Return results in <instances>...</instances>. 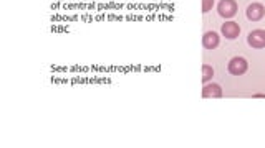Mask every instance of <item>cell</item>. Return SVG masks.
<instances>
[{"label": "cell", "mask_w": 265, "mask_h": 148, "mask_svg": "<svg viewBox=\"0 0 265 148\" xmlns=\"http://www.w3.org/2000/svg\"><path fill=\"white\" fill-rule=\"evenodd\" d=\"M239 7L236 0H220L219 5H217V12H219L220 17L224 18H232L234 15L237 14Z\"/></svg>", "instance_id": "obj_1"}, {"label": "cell", "mask_w": 265, "mask_h": 148, "mask_svg": "<svg viewBox=\"0 0 265 148\" xmlns=\"http://www.w3.org/2000/svg\"><path fill=\"white\" fill-rule=\"evenodd\" d=\"M227 69H229V73L232 74V76H242L244 73H247V69H249V64H247V61L244 58L237 56V58H232V59L229 61Z\"/></svg>", "instance_id": "obj_2"}, {"label": "cell", "mask_w": 265, "mask_h": 148, "mask_svg": "<svg viewBox=\"0 0 265 148\" xmlns=\"http://www.w3.org/2000/svg\"><path fill=\"white\" fill-rule=\"evenodd\" d=\"M247 43L252 46V48H265V30H255V32L249 33L247 37Z\"/></svg>", "instance_id": "obj_3"}, {"label": "cell", "mask_w": 265, "mask_h": 148, "mask_svg": "<svg viewBox=\"0 0 265 148\" xmlns=\"http://www.w3.org/2000/svg\"><path fill=\"white\" fill-rule=\"evenodd\" d=\"M264 15H265V8H264L262 3L254 2V3H250V5L247 7V18H249V20L259 21V20L264 18Z\"/></svg>", "instance_id": "obj_4"}, {"label": "cell", "mask_w": 265, "mask_h": 148, "mask_svg": "<svg viewBox=\"0 0 265 148\" xmlns=\"http://www.w3.org/2000/svg\"><path fill=\"white\" fill-rule=\"evenodd\" d=\"M220 32H222V35L227 40H236L239 35H241V27L237 23H234V21H225L222 28H220Z\"/></svg>", "instance_id": "obj_5"}, {"label": "cell", "mask_w": 265, "mask_h": 148, "mask_svg": "<svg viewBox=\"0 0 265 148\" xmlns=\"http://www.w3.org/2000/svg\"><path fill=\"white\" fill-rule=\"evenodd\" d=\"M219 35H217L216 32H207L204 33L202 37V45L206 50H214V48L219 46Z\"/></svg>", "instance_id": "obj_6"}, {"label": "cell", "mask_w": 265, "mask_h": 148, "mask_svg": "<svg viewBox=\"0 0 265 148\" xmlns=\"http://www.w3.org/2000/svg\"><path fill=\"white\" fill-rule=\"evenodd\" d=\"M202 97H222V88L219 84H207L202 89Z\"/></svg>", "instance_id": "obj_7"}, {"label": "cell", "mask_w": 265, "mask_h": 148, "mask_svg": "<svg viewBox=\"0 0 265 148\" xmlns=\"http://www.w3.org/2000/svg\"><path fill=\"white\" fill-rule=\"evenodd\" d=\"M212 77H214V69L209 64H204L202 66V81L204 82H209Z\"/></svg>", "instance_id": "obj_8"}, {"label": "cell", "mask_w": 265, "mask_h": 148, "mask_svg": "<svg viewBox=\"0 0 265 148\" xmlns=\"http://www.w3.org/2000/svg\"><path fill=\"white\" fill-rule=\"evenodd\" d=\"M212 7H214V0H202V12L204 14H207L209 10H212Z\"/></svg>", "instance_id": "obj_9"}]
</instances>
